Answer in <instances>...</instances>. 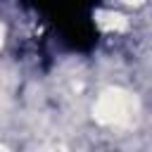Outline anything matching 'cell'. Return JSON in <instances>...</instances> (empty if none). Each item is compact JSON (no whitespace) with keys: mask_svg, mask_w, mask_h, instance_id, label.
Here are the masks:
<instances>
[{"mask_svg":"<svg viewBox=\"0 0 152 152\" xmlns=\"http://www.w3.org/2000/svg\"><path fill=\"white\" fill-rule=\"evenodd\" d=\"M97 24L104 31H126L128 21L119 12H97Z\"/></svg>","mask_w":152,"mask_h":152,"instance_id":"cell-2","label":"cell"},{"mask_svg":"<svg viewBox=\"0 0 152 152\" xmlns=\"http://www.w3.org/2000/svg\"><path fill=\"white\" fill-rule=\"evenodd\" d=\"M135 107L138 104H135V97L131 93H126L121 88H107L97 97L93 114L104 126H121V124L131 121V116L135 114Z\"/></svg>","mask_w":152,"mask_h":152,"instance_id":"cell-1","label":"cell"},{"mask_svg":"<svg viewBox=\"0 0 152 152\" xmlns=\"http://www.w3.org/2000/svg\"><path fill=\"white\" fill-rule=\"evenodd\" d=\"M2 36H5V28H2V24H0V48H2Z\"/></svg>","mask_w":152,"mask_h":152,"instance_id":"cell-3","label":"cell"}]
</instances>
